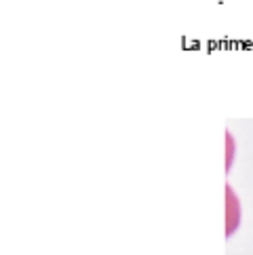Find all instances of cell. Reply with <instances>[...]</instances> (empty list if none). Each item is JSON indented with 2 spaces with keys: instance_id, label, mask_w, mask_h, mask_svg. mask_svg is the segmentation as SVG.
<instances>
[]
</instances>
